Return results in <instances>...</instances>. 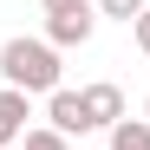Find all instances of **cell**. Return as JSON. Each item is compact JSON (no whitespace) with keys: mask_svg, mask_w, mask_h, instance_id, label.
Masks as SVG:
<instances>
[{"mask_svg":"<svg viewBox=\"0 0 150 150\" xmlns=\"http://www.w3.org/2000/svg\"><path fill=\"white\" fill-rule=\"evenodd\" d=\"M0 79H7L13 91H46V98H52L59 91V52H52V46H46V39H7V46H0Z\"/></svg>","mask_w":150,"mask_h":150,"instance_id":"1","label":"cell"},{"mask_svg":"<svg viewBox=\"0 0 150 150\" xmlns=\"http://www.w3.org/2000/svg\"><path fill=\"white\" fill-rule=\"evenodd\" d=\"M144 124H150V105H144Z\"/></svg>","mask_w":150,"mask_h":150,"instance_id":"11","label":"cell"},{"mask_svg":"<svg viewBox=\"0 0 150 150\" xmlns=\"http://www.w3.org/2000/svg\"><path fill=\"white\" fill-rule=\"evenodd\" d=\"M91 26H98V7L91 0H65V7H46V46H85L91 39Z\"/></svg>","mask_w":150,"mask_h":150,"instance_id":"2","label":"cell"},{"mask_svg":"<svg viewBox=\"0 0 150 150\" xmlns=\"http://www.w3.org/2000/svg\"><path fill=\"white\" fill-rule=\"evenodd\" d=\"M131 33H137V52H150V7H144V13L131 20Z\"/></svg>","mask_w":150,"mask_h":150,"instance_id":"9","label":"cell"},{"mask_svg":"<svg viewBox=\"0 0 150 150\" xmlns=\"http://www.w3.org/2000/svg\"><path fill=\"white\" fill-rule=\"evenodd\" d=\"M26 137V91H13V85H0V150Z\"/></svg>","mask_w":150,"mask_h":150,"instance_id":"5","label":"cell"},{"mask_svg":"<svg viewBox=\"0 0 150 150\" xmlns=\"http://www.w3.org/2000/svg\"><path fill=\"white\" fill-rule=\"evenodd\" d=\"M46 7H65V0H46Z\"/></svg>","mask_w":150,"mask_h":150,"instance_id":"10","label":"cell"},{"mask_svg":"<svg viewBox=\"0 0 150 150\" xmlns=\"http://www.w3.org/2000/svg\"><path fill=\"white\" fill-rule=\"evenodd\" d=\"M91 7L105 13V20H124V26H131V20H137V13L150 7V0H91Z\"/></svg>","mask_w":150,"mask_h":150,"instance_id":"7","label":"cell"},{"mask_svg":"<svg viewBox=\"0 0 150 150\" xmlns=\"http://www.w3.org/2000/svg\"><path fill=\"white\" fill-rule=\"evenodd\" d=\"M85 111H91V131H111V124H124V91L105 79V85H85Z\"/></svg>","mask_w":150,"mask_h":150,"instance_id":"4","label":"cell"},{"mask_svg":"<svg viewBox=\"0 0 150 150\" xmlns=\"http://www.w3.org/2000/svg\"><path fill=\"white\" fill-rule=\"evenodd\" d=\"M46 117H52V131H59V137H85V131H91V111H85V98H79V91H65V85L46 98Z\"/></svg>","mask_w":150,"mask_h":150,"instance_id":"3","label":"cell"},{"mask_svg":"<svg viewBox=\"0 0 150 150\" xmlns=\"http://www.w3.org/2000/svg\"><path fill=\"white\" fill-rule=\"evenodd\" d=\"M20 144H26V150H72V137H59L52 124H39V131H26Z\"/></svg>","mask_w":150,"mask_h":150,"instance_id":"8","label":"cell"},{"mask_svg":"<svg viewBox=\"0 0 150 150\" xmlns=\"http://www.w3.org/2000/svg\"><path fill=\"white\" fill-rule=\"evenodd\" d=\"M111 150H150V124H144V117L111 124Z\"/></svg>","mask_w":150,"mask_h":150,"instance_id":"6","label":"cell"}]
</instances>
